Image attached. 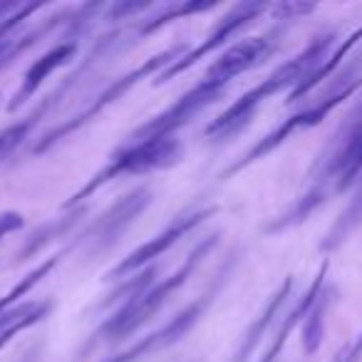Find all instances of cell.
I'll list each match as a JSON object with an SVG mask.
<instances>
[{"mask_svg":"<svg viewBox=\"0 0 362 362\" xmlns=\"http://www.w3.org/2000/svg\"><path fill=\"white\" fill-rule=\"evenodd\" d=\"M291 291V281H286V286L281 288V291L273 296V300L268 303L266 308H263V313L258 315V320L253 322L251 327H248V332L243 335V342H241V347H238V352H236V360L233 362H246L248 357L253 355V350H256V345H258V340H261V335L266 332V327L271 325V320H273V315H276V310L281 308V303H283V298H286V293Z\"/></svg>","mask_w":362,"mask_h":362,"instance_id":"obj_16","label":"cell"},{"mask_svg":"<svg viewBox=\"0 0 362 362\" xmlns=\"http://www.w3.org/2000/svg\"><path fill=\"white\" fill-rule=\"evenodd\" d=\"M276 47V33H268L261 37H251V40H241L233 47H228L218 60H214L209 65V70L204 72V80H211L216 85L228 87L238 75L248 72L251 67H256L258 62H263Z\"/></svg>","mask_w":362,"mask_h":362,"instance_id":"obj_12","label":"cell"},{"mask_svg":"<svg viewBox=\"0 0 362 362\" xmlns=\"http://www.w3.org/2000/svg\"><path fill=\"white\" fill-rule=\"evenodd\" d=\"M23 226H25V218H23V214L3 211V214H0V241H3L6 236H11V233L21 231Z\"/></svg>","mask_w":362,"mask_h":362,"instance_id":"obj_18","label":"cell"},{"mask_svg":"<svg viewBox=\"0 0 362 362\" xmlns=\"http://www.w3.org/2000/svg\"><path fill=\"white\" fill-rule=\"evenodd\" d=\"M85 211H87L85 206H77V209H70V214H65L62 218H52V221L42 223L37 231H33L30 236L25 238L23 248L16 253V263L30 261V258H35L42 248H47L50 243H55V241H60L62 236H67V233L80 223V218L85 216Z\"/></svg>","mask_w":362,"mask_h":362,"instance_id":"obj_14","label":"cell"},{"mask_svg":"<svg viewBox=\"0 0 362 362\" xmlns=\"http://www.w3.org/2000/svg\"><path fill=\"white\" fill-rule=\"evenodd\" d=\"M226 92L223 85H216L211 80H199L192 90H187L174 105H169L164 112L154 115L149 122L134 129L129 134V141H146V139H166L174 136L181 127H187L192 119H197L206 107H211L214 102H218Z\"/></svg>","mask_w":362,"mask_h":362,"instance_id":"obj_7","label":"cell"},{"mask_svg":"<svg viewBox=\"0 0 362 362\" xmlns=\"http://www.w3.org/2000/svg\"><path fill=\"white\" fill-rule=\"evenodd\" d=\"M18 6H21V3H0V23L6 21V18L11 16V13L16 11Z\"/></svg>","mask_w":362,"mask_h":362,"instance_id":"obj_20","label":"cell"},{"mask_svg":"<svg viewBox=\"0 0 362 362\" xmlns=\"http://www.w3.org/2000/svg\"><path fill=\"white\" fill-rule=\"evenodd\" d=\"M149 8H154V6H151V3H122V6L110 8V18L112 21H115V18L117 21H122L124 16H134V13L139 16L141 11H149Z\"/></svg>","mask_w":362,"mask_h":362,"instance_id":"obj_19","label":"cell"},{"mask_svg":"<svg viewBox=\"0 0 362 362\" xmlns=\"http://www.w3.org/2000/svg\"><path fill=\"white\" fill-rule=\"evenodd\" d=\"M21 362H40V350H37V347H33V350L28 352V355L23 357Z\"/></svg>","mask_w":362,"mask_h":362,"instance_id":"obj_21","label":"cell"},{"mask_svg":"<svg viewBox=\"0 0 362 362\" xmlns=\"http://www.w3.org/2000/svg\"><path fill=\"white\" fill-rule=\"evenodd\" d=\"M362 166V129L347 139V144L342 146V151L335 156V161L330 164V171L337 174L340 184H347L352 174H357V169Z\"/></svg>","mask_w":362,"mask_h":362,"instance_id":"obj_17","label":"cell"},{"mask_svg":"<svg viewBox=\"0 0 362 362\" xmlns=\"http://www.w3.org/2000/svg\"><path fill=\"white\" fill-rule=\"evenodd\" d=\"M233 266H236V253L223 261V266L218 268V273H216V281H211V286H209L206 291L197 298V300H192L184 310L176 313V315L171 317L166 325H161L156 332L141 337L139 342H134L132 347H127V350L119 352V355L110 357L107 362H136V360H144L146 355H154V352H161V350H166V347L176 345L181 337L187 335V332L192 330L199 320H202V315L211 308V303L221 296L223 286H226L228 278H231Z\"/></svg>","mask_w":362,"mask_h":362,"instance_id":"obj_5","label":"cell"},{"mask_svg":"<svg viewBox=\"0 0 362 362\" xmlns=\"http://www.w3.org/2000/svg\"><path fill=\"white\" fill-rule=\"evenodd\" d=\"M75 55H77V40H65V42H57V45L50 47L45 55L37 57V60L25 70V75H23V82H21V87H18L16 95H13L11 105H8V112H16L18 107L25 105L30 97H35L42 82H45L57 67L67 65Z\"/></svg>","mask_w":362,"mask_h":362,"instance_id":"obj_13","label":"cell"},{"mask_svg":"<svg viewBox=\"0 0 362 362\" xmlns=\"http://www.w3.org/2000/svg\"><path fill=\"white\" fill-rule=\"evenodd\" d=\"M40 8H45V3H21L6 21L0 23V72L6 70L8 65H13L25 50L37 45L45 35H50L55 28L67 25V23L75 21L77 11H80V8H65V11H60L57 16L42 21L40 25H35L33 30L23 33V35H13V33L18 30V25H21L23 21H28L33 13L40 11Z\"/></svg>","mask_w":362,"mask_h":362,"instance_id":"obj_9","label":"cell"},{"mask_svg":"<svg viewBox=\"0 0 362 362\" xmlns=\"http://www.w3.org/2000/svg\"><path fill=\"white\" fill-rule=\"evenodd\" d=\"M181 154H184V144H181L176 136L129 141V144H124L122 149H117L115 154L107 159V164L85 181V187L77 189V192L62 204V209L70 211V209L82 206V204L90 197H95L102 187H107V184L115 179H122V176H136V174H149V171L169 169V166L179 164Z\"/></svg>","mask_w":362,"mask_h":362,"instance_id":"obj_3","label":"cell"},{"mask_svg":"<svg viewBox=\"0 0 362 362\" xmlns=\"http://www.w3.org/2000/svg\"><path fill=\"white\" fill-rule=\"evenodd\" d=\"M211 8H216L214 0H181V3H169V6H164V8H156L154 18L141 21V25L136 28V35L139 37L154 35L156 30H161L164 25H169L171 21L194 16V13H206V11H211Z\"/></svg>","mask_w":362,"mask_h":362,"instance_id":"obj_15","label":"cell"},{"mask_svg":"<svg viewBox=\"0 0 362 362\" xmlns=\"http://www.w3.org/2000/svg\"><path fill=\"white\" fill-rule=\"evenodd\" d=\"M216 214H218V206H214V204H206V206H194V209H189V211L179 214V216H176L174 221L164 228V231L156 233V236L149 238L146 243H141L139 248H134V251H132L122 263H117V266L105 276V281L124 278V276H129V273H136L144 266L149 268V263H154L156 258H161L171 246H176L181 238L187 236V233H192L194 228L202 226L204 221H209V218L216 216Z\"/></svg>","mask_w":362,"mask_h":362,"instance_id":"obj_8","label":"cell"},{"mask_svg":"<svg viewBox=\"0 0 362 362\" xmlns=\"http://www.w3.org/2000/svg\"><path fill=\"white\" fill-rule=\"evenodd\" d=\"M189 52V45L187 42H179V45H171L166 47V50L156 52V55H151L149 60H144L139 67H134V70L124 72L122 77H117V80H112L110 85L105 87V90L100 92V95L95 97V100L90 102V105L85 107V110L77 112L72 119H65L60 127H52L50 132H45V134L40 136V141H37L35 146H33V154H45L47 149H52V146L57 144V141H62L65 136L75 134L77 129H82L85 124H90L92 119H97V117L102 115V112L107 110L110 105H115V102H119L122 97L127 95V92L132 90L134 85H139L141 80H146V77L151 75H161V72L166 70L169 65H174L179 57H184Z\"/></svg>","mask_w":362,"mask_h":362,"instance_id":"obj_4","label":"cell"},{"mask_svg":"<svg viewBox=\"0 0 362 362\" xmlns=\"http://www.w3.org/2000/svg\"><path fill=\"white\" fill-rule=\"evenodd\" d=\"M151 189L146 187H136L129 194H124L122 199H117L110 209L100 214L85 231L77 236V246L85 248V256L95 258L102 256L105 251H110L119 236L136 221L141 211L151 204Z\"/></svg>","mask_w":362,"mask_h":362,"instance_id":"obj_6","label":"cell"},{"mask_svg":"<svg viewBox=\"0 0 362 362\" xmlns=\"http://www.w3.org/2000/svg\"><path fill=\"white\" fill-rule=\"evenodd\" d=\"M263 11H268V6H263V3H241V6H236L226 18H221V21H218V25L214 28L211 33H209L206 40H204L202 45L192 47L187 55L179 57V60H176L174 65L166 67L161 75H156L154 77V87L156 85H166V82L174 80L176 75H184V72H187L189 67L197 65L202 57L211 55L214 50H218L221 45H226V42L231 40V37L236 35L238 30H243L248 23L256 21V18L261 16Z\"/></svg>","mask_w":362,"mask_h":362,"instance_id":"obj_10","label":"cell"},{"mask_svg":"<svg viewBox=\"0 0 362 362\" xmlns=\"http://www.w3.org/2000/svg\"><path fill=\"white\" fill-rule=\"evenodd\" d=\"M330 42H332L330 35L315 37V40H313L310 45L300 52V55L293 57V60H288L286 65H281L271 77H266V80H263L258 87L243 92V95L238 97L231 107H226V110H223L221 115H218L216 119L206 127V132H204V134H206V139L221 141V144H223V141H228L231 136H236L238 132H241L243 127L253 119V115L258 112V107H261L268 97L278 95V92L286 90V87H293V90H296L300 82H305L308 77L317 70V65H320V60L325 57Z\"/></svg>","mask_w":362,"mask_h":362,"instance_id":"obj_2","label":"cell"},{"mask_svg":"<svg viewBox=\"0 0 362 362\" xmlns=\"http://www.w3.org/2000/svg\"><path fill=\"white\" fill-rule=\"evenodd\" d=\"M345 95V92H340V95H335V97H327L325 102H320V105H315V107H310V110H305V112H298V115H293L291 119H286L281 127H276V129L271 132V134H266L263 136L258 144H253L251 149L246 151V154L241 156L238 161H233L231 166H226V169L221 171V176L218 179L221 181H226V179H231V176H236V174H241L246 166H251L253 161H258L261 156H266V154H271L276 146H281L283 141L288 139V136L293 134V132H298V129H303V127H313V124H317V122L322 119V117L327 115V112L332 110V107L340 102V97Z\"/></svg>","mask_w":362,"mask_h":362,"instance_id":"obj_11","label":"cell"},{"mask_svg":"<svg viewBox=\"0 0 362 362\" xmlns=\"http://www.w3.org/2000/svg\"><path fill=\"white\" fill-rule=\"evenodd\" d=\"M216 241H218L216 233L206 236L202 243H197V248L189 253L187 261L181 263L179 271L171 273V276H166V278H161L156 286L146 288L141 296L132 298V300H127L119 310L112 313V315L107 317V320L102 322V325L97 327V330L92 332L85 342H82L80 352H77L72 362H87V360H90V355L100 345H105V342L124 340V337H129L134 330H139L144 322H149L151 317H154L156 313H159L161 308H164L166 303L174 298V293L184 288V283H187L189 278L194 276V271L202 266V261L209 256V253H211V248L216 246Z\"/></svg>","mask_w":362,"mask_h":362,"instance_id":"obj_1","label":"cell"}]
</instances>
